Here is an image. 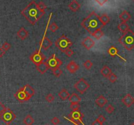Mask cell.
I'll list each match as a JSON object with an SVG mask.
<instances>
[{
  "instance_id": "39",
  "label": "cell",
  "mask_w": 134,
  "mask_h": 125,
  "mask_svg": "<svg viewBox=\"0 0 134 125\" xmlns=\"http://www.w3.org/2000/svg\"><path fill=\"white\" fill-rule=\"evenodd\" d=\"M65 54L67 56L71 57V56H72V55H73V54H74L75 52H74V51H73V50H72L71 49L69 48V49H67V50H66V51H65Z\"/></svg>"
},
{
  "instance_id": "15",
  "label": "cell",
  "mask_w": 134,
  "mask_h": 125,
  "mask_svg": "<svg viewBox=\"0 0 134 125\" xmlns=\"http://www.w3.org/2000/svg\"><path fill=\"white\" fill-rule=\"evenodd\" d=\"M36 69L41 74H45L48 70H49V68H48L47 64H46V62H43L41 63L40 64L36 66Z\"/></svg>"
},
{
  "instance_id": "20",
  "label": "cell",
  "mask_w": 134,
  "mask_h": 125,
  "mask_svg": "<svg viewBox=\"0 0 134 125\" xmlns=\"http://www.w3.org/2000/svg\"><path fill=\"white\" fill-rule=\"evenodd\" d=\"M69 101L71 103H79L81 101V98L77 94L73 92L69 97Z\"/></svg>"
},
{
  "instance_id": "38",
  "label": "cell",
  "mask_w": 134,
  "mask_h": 125,
  "mask_svg": "<svg viewBox=\"0 0 134 125\" xmlns=\"http://www.w3.org/2000/svg\"><path fill=\"white\" fill-rule=\"evenodd\" d=\"M51 123L53 124L54 125H58L60 124V119H59L58 117H53L52 119H51Z\"/></svg>"
},
{
  "instance_id": "10",
  "label": "cell",
  "mask_w": 134,
  "mask_h": 125,
  "mask_svg": "<svg viewBox=\"0 0 134 125\" xmlns=\"http://www.w3.org/2000/svg\"><path fill=\"white\" fill-rule=\"evenodd\" d=\"M14 97L20 103H24L30 100L31 97L24 90L23 88H20V89L14 94Z\"/></svg>"
},
{
  "instance_id": "12",
  "label": "cell",
  "mask_w": 134,
  "mask_h": 125,
  "mask_svg": "<svg viewBox=\"0 0 134 125\" xmlns=\"http://www.w3.org/2000/svg\"><path fill=\"white\" fill-rule=\"evenodd\" d=\"M82 45L87 50H90L95 45V41L90 37H87L82 41Z\"/></svg>"
},
{
  "instance_id": "24",
  "label": "cell",
  "mask_w": 134,
  "mask_h": 125,
  "mask_svg": "<svg viewBox=\"0 0 134 125\" xmlns=\"http://www.w3.org/2000/svg\"><path fill=\"white\" fill-rule=\"evenodd\" d=\"M91 35L97 40H99L102 37H103L104 33L101 30V29H100V30H97L95 31V32H94L93 34H91Z\"/></svg>"
},
{
  "instance_id": "41",
  "label": "cell",
  "mask_w": 134,
  "mask_h": 125,
  "mask_svg": "<svg viewBox=\"0 0 134 125\" xmlns=\"http://www.w3.org/2000/svg\"><path fill=\"white\" fill-rule=\"evenodd\" d=\"M108 0H95V1L98 3L100 6H103L105 3L107 2Z\"/></svg>"
},
{
  "instance_id": "30",
  "label": "cell",
  "mask_w": 134,
  "mask_h": 125,
  "mask_svg": "<svg viewBox=\"0 0 134 125\" xmlns=\"http://www.w3.org/2000/svg\"><path fill=\"white\" fill-rule=\"evenodd\" d=\"M80 107H81V105H80L79 103H71L70 109H71L72 111L79 109Z\"/></svg>"
},
{
  "instance_id": "18",
  "label": "cell",
  "mask_w": 134,
  "mask_h": 125,
  "mask_svg": "<svg viewBox=\"0 0 134 125\" xmlns=\"http://www.w3.org/2000/svg\"><path fill=\"white\" fill-rule=\"evenodd\" d=\"M122 102H123V104H124V105L127 107H130L131 105L134 104V100L132 97L131 96L130 94H128L126 96H125L122 100Z\"/></svg>"
},
{
  "instance_id": "36",
  "label": "cell",
  "mask_w": 134,
  "mask_h": 125,
  "mask_svg": "<svg viewBox=\"0 0 134 125\" xmlns=\"http://www.w3.org/2000/svg\"><path fill=\"white\" fill-rule=\"evenodd\" d=\"M114 110H115V108L113 107V105H107V107L105 108L106 112L108 113H109V114L112 113L114 111Z\"/></svg>"
},
{
  "instance_id": "23",
  "label": "cell",
  "mask_w": 134,
  "mask_h": 125,
  "mask_svg": "<svg viewBox=\"0 0 134 125\" xmlns=\"http://www.w3.org/2000/svg\"><path fill=\"white\" fill-rule=\"evenodd\" d=\"M99 20H100L101 23L102 24L103 26L107 25L108 23H109V22L110 20V18L109 16H108L107 14H106V13H104V14H102L101 16H99Z\"/></svg>"
},
{
  "instance_id": "28",
  "label": "cell",
  "mask_w": 134,
  "mask_h": 125,
  "mask_svg": "<svg viewBox=\"0 0 134 125\" xmlns=\"http://www.w3.org/2000/svg\"><path fill=\"white\" fill-rule=\"evenodd\" d=\"M83 66H84V67H85L87 70H90L91 68H92V66H93V63L91 62V60H86L85 62V63L83 64Z\"/></svg>"
},
{
  "instance_id": "43",
  "label": "cell",
  "mask_w": 134,
  "mask_h": 125,
  "mask_svg": "<svg viewBox=\"0 0 134 125\" xmlns=\"http://www.w3.org/2000/svg\"><path fill=\"white\" fill-rule=\"evenodd\" d=\"M5 52L6 51H5L3 48H0V58H2L4 54H5Z\"/></svg>"
},
{
  "instance_id": "21",
  "label": "cell",
  "mask_w": 134,
  "mask_h": 125,
  "mask_svg": "<svg viewBox=\"0 0 134 125\" xmlns=\"http://www.w3.org/2000/svg\"><path fill=\"white\" fill-rule=\"evenodd\" d=\"M69 96H70V94H69V92L67 91L66 89H65V88H63V89L58 93V96L60 97V98L62 99V100H67V98H69Z\"/></svg>"
},
{
  "instance_id": "5",
  "label": "cell",
  "mask_w": 134,
  "mask_h": 125,
  "mask_svg": "<svg viewBox=\"0 0 134 125\" xmlns=\"http://www.w3.org/2000/svg\"><path fill=\"white\" fill-rule=\"evenodd\" d=\"M16 115L14 112L9 108H7L4 109L3 111L0 114V119L6 125H11L13 121L16 119Z\"/></svg>"
},
{
  "instance_id": "34",
  "label": "cell",
  "mask_w": 134,
  "mask_h": 125,
  "mask_svg": "<svg viewBox=\"0 0 134 125\" xmlns=\"http://www.w3.org/2000/svg\"><path fill=\"white\" fill-rule=\"evenodd\" d=\"M45 100H46V102L48 103H51L54 100V96H53L52 94H48L45 97Z\"/></svg>"
},
{
  "instance_id": "46",
  "label": "cell",
  "mask_w": 134,
  "mask_h": 125,
  "mask_svg": "<svg viewBox=\"0 0 134 125\" xmlns=\"http://www.w3.org/2000/svg\"><path fill=\"white\" fill-rule=\"evenodd\" d=\"M0 46H1V44H0ZM0 48H1V47H0Z\"/></svg>"
},
{
  "instance_id": "7",
  "label": "cell",
  "mask_w": 134,
  "mask_h": 125,
  "mask_svg": "<svg viewBox=\"0 0 134 125\" xmlns=\"http://www.w3.org/2000/svg\"><path fill=\"white\" fill-rule=\"evenodd\" d=\"M46 64H47L48 67L49 68V70L52 71V70L55 69V68H59L61 65L62 64V61L60 60L58 58L56 57V56L55 54H53L52 55H51L47 60L46 61Z\"/></svg>"
},
{
  "instance_id": "35",
  "label": "cell",
  "mask_w": 134,
  "mask_h": 125,
  "mask_svg": "<svg viewBox=\"0 0 134 125\" xmlns=\"http://www.w3.org/2000/svg\"><path fill=\"white\" fill-rule=\"evenodd\" d=\"M107 78L109 79V80L111 83H115L117 79V76H116V75L113 73H111L109 75V76Z\"/></svg>"
},
{
  "instance_id": "32",
  "label": "cell",
  "mask_w": 134,
  "mask_h": 125,
  "mask_svg": "<svg viewBox=\"0 0 134 125\" xmlns=\"http://www.w3.org/2000/svg\"><path fill=\"white\" fill-rule=\"evenodd\" d=\"M37 5L38 8H39L41 11H45V9H46V5L44 3V2L40 1V2H39L38 3H37Z\"/></svg>"
},
{
  "instance_id": "45",
  "label": "cell",
  "mask_w": 134,
  "mask_h": 125,
  "mask_svg": "<svg viewBox=\"0 0 134 125\" xmlns=\"http://www.w3.org/2000/svg\"><path fill=\"white\" fill-rule=\"evenodd\" d=\"M134 125V123H132V125Z\"/></svg>"
},
{
  "instance_id": "42",
  "label": "cell",
  "mask_w": 134,
  "mask_h": 125,
  "mask_svg": "<svg viewBox=\"0 0 134 125\" xmlns=\"http://www.w3.org/2000/svg\"><path fill=\"white\" fill-rule=\"evenodd\" d=\"M5 108H6L5 106L3 104H2L1 102H0V114H1L3 111V110L5 109Z\"/></svg>"
},
{
  "instance_id": "33",
  "label": "cell",
  "mask_w": 134,
  "mask_h": 125,
  "mask_svg": "<svg viewBox=\"0 0 134 125\" xmlns=\"http://www.w3.org/2000/svg\"><path fill=\"white\" fill-rule=\"evenodd\" d=\"M118 29L121 32H124L128 29V25L126 23H124V22H122V23H121L120 25L118 26Z\"/></svg>"
},
{
  "instance_id": "8",
  "label": "cell",
  "mask_w": 134,
  "mask_h": 125,
  "mask_svg": "<svg viewBox=\"0 0 134 125\" xmlns=\"http://www.w3.org/2000/svg\"><path fill=\"white\" fill-rule=\"evenodd\" d=\"M45 58H46L45 56L41 52L40 50H36L35 52H33L32 55L30 56V60L35 66H37L41 63L43 62Z\"/></svg>"
},
{
  "instance_id": "17",
  "label": "cell",
  "mask_w": 134,
  "mask_h": 125,
  "mask_svg": "<svg viewBox=\"0 0 134 125\" xmlns=\"http://www.w3.org/2000/svg\"><path fill=\"white\" fill-rule=\"evenodd\" d=\"M95 103L99 107H103V106L107 103V100L103 95H101L95 100Z\"/></svg>"
},
{
  "instance_id": "2",
  "label": "cell",
  "mask_w": 134,
  "mask_h": 125,
  "mask_svg": "<svg viewBox=\"0 0 134 125\" xmlns=\"http://www.w3.org/2000/svg\"><path fill=\"white\" fill-rule=\"evenodd\" d=\"M81 26L90 34H93L97 30H100L104 26L101 23L99 16L94 11L92 12L82 21Z\"/></svg>"
},
{
  "instance_id": "3",
  "label": "cell",
  "mask_w": 134,
  "mask_h": 125,
  "mask_svg": "<svg viewBox=\"0 0 134 125\" xmlns=\"http://www.w3.org/2000/svg\"><path fill=\"white\" fill-rule=\"evenodd\" d=\"M73 45L72 41L65 35H62L55 42V45L62 52H65Z\"/></svg>"
},
{
  "instance_id": "6",
  "label": "cell",
  "mask_w": 134,
  "mask_h": 125,
  "mask_svg": "<svg viewBox=\"0 0 134 125\" xmlns=\"http://www.w3.org/2000/svg\"><path fill=\"white\" fill-rule=\"evenodd\" d=\"M83 117H84V114L82 113L81 111H80L79 109L72 111L68 115V118L71 121L77 125H79L80 124L85 125L83 122Z\"/></svg>"
},
{
  "instance_id": "40",
  "label": "cell",
  "mask_w": 134,
  "mask_h": 125,
  "mask_svg": "<svg viewBox=\"0 0 134 125\" xmlns=\"http://www.w3.org/2000/svg\"><path fill=\"white\" fill-rule=\"evenodd\" d=\"M97 120L99 122H100L101 124H103V123H105L106 121V119L105 117L103 115H100L98 117H97Z\"/></svg>"
},
{
  "instance_id": "16",
  "label": "cell",
  "mask_w": 134,
  "mask_h": 125,
  "mask_svg": "<svg viewBox=\"0 0 134 125\" xmlns=\"http://www.w3.org/2000/svg\"><path fill=\"white\" fill-rule=\"evenodd\" d=\"M68 7L73 12H77L81 8V4L76 0H73L69 4Z\"/></svg>"
},
{
  "instance_id": "25",
  "label": "cell",
  "mask_w": 134,
  "mask_h": 125,
  "mask_svg": "<svg viewBox=\"0 0 134 125\" xmlns=\"http://www.w3.org/2000/svg\"><path fill=\"white\" fill-rule=\"evenodd\" d=\"M24 124L26 125H32L34 123V119L30 115H28L23 120Z\"/></svg>"
},
{
  "instance_id": "22",
  "label": "cell",
  "mask_w": 134,
  "mask_h": 125,
  "mask_svg": "<svg viewBox=\"0 0 134 125\" xmlns=\"http://www.w3.org/2000/svg\"><path fill=\"white\" fill-rule=\"evenodd\" d=\"M100 72H101V74L103 77H107H107L109 76L110 74L112 73L111 70L109 68V67H108L107 66H103V67L101 68Z\"/></svg>"
},
{
  "instance_id": "37",
  "label": "cell",
  "mask_w": 134,
  "mask_h": 125,
  "mask_svg": "<svg viewBox=\"0 0 134 125\" xmlns=\"http://www.w3.org/2000/svg\"><path fill=\"white\" fill-rule=\"evenodd\" d=\"M11 46V45H10L9 43H7V42H5V43L3 44V45H2L1 48H3V49L5 51H7V50H8L10 49Z\"/></svg>"
},
{
  "instance_id": "31",
  "label": "cell",
  "mask_w": 134,
  "mask_h": 125,
  "mask_svg": "<svg viewBox=\"0 0 134 125\" xmlns=\"http://www.w3.org/2000/svg\"><path fill=\"white\" fill-rule=\"evenodd\" d=\"M120 18L122 19V20L124 21H126L127 20H128L129 18H130V16H129V14H128L127 12H126V11H124L123 13L120 15Z\"/></svg>"
},
{
  "instance_id": "1",
  "label": "cell",
  "mask_w": 134,
  "mask_h": 125,
  "mask_svg": "<svg viewBox=\"0 0 134 125\" xmlns=\"http://www.w3.org/2000/svg\"><path fill=\"white\" fill-rule=\"evenodd\" d=\"M45 11H42L38 8L35 1H32L21 11L22 15L32 25H35L43 17Z\"/></svg>"
},
{
  "instance_id": "27",
  "label": "cell",
  "mask_w": 134,
  "mask_h": 125,
  "mask_svg": "<svg viewBox=\"0 0 134 125\" xmlns=\"http://www.w3.org/2000/svg\"><path fill=\"white\" fill-rule=\"evenodd\" d=\"M52 73L54 74V75H55V76L57 77H60V75L62 74V73H63L62 70H61L60 68H55V69L52 70Z\"/></svg>"
},
{
  "instance_id": "47",
  "label": "cell",
  "mask_w": 134,
  "mask_h": 125,
  "mask_svg": "<svg viewBox=\"0 0 134 125\" xmlns=\"http://www.w3.org/2000/svg\"></svg>"
},
{
  "instance_id": "29",
  "label": "cell",
  "mask_w": 134,
  "mask_h": 125,
  "mask_svg": "<svg viewBox=\"0 0 134 125\" xmlns=\"http://www.w3.org/2000/svg\"><path fill=\"white\" fill-rule=\"evenodd\" d=\"M49 30L52 32H56L59 29L58 26L55 23V22H52L51 24H50L49 26Z\"/></svg>"
},
{
  "instance_id": "9",
  "label": "cell",
  "mask_w": 134,
  "mask_h": 125,
  "mask_svg": "<svg viewBox=\"0 0 134 125\" xmlns=\"http://www.w3.org/2000/svg\"><path fill=\"white\" fill-rule=\"evenodd\" d=\"M90 84L85 79L81 78L74 84V88L80 94H83L90 88Z\"/></svg>"
},
{
  "instance_id": "11",
  "label": "cell",
  "mask_w": 134,
  "mask_h": 125,
  "mask_svg": "<svg viewBox=\"0 0 134 125\" xmlns=\"http://www.w3.org/2000/svg\"><path fill=\"white\" fill-rule=\"evenodd\" d=\"M46 30L47 29L46 28L45 30V36H43V38H42V40L39 42V45H40V48H43V50H46L52 46V42L48 39V38L45 36V34L46 33Z\"/></svg>"
},
{
  "instance_id": "26",
  "label": "cell",
  "mask_w": 134,
  "mask_h": 125,
  "mask_svg": "<svg viewBox=\"0 0 134 125\" xmlns=\"http://www.w3.org/2000/svg\"><path fill=\"white\" fill-rule=\"evenodd\" d=\"M107 52L109 54H110L112 56H115L116 55H118V50H117V48L114 46H111L107 50Z\"/></svg>"
},
{
  "instance_id": "14",
  "label": "cell",
  "mask_w": 134,
  "mask_h": 125,
  "mask_svg": "<svg viewBox=\"0 0 134 125\" xmlns=\"http://www.w3.org/2000/svg\"><path fill=\"white\" fill-rule=\"evenodd\" d=\"M28 35L29 32L24 28H23V27H22L17 32L18 38L20 39L21 40H26V39L28 37Z\"/></svg>"
},
{
  "instance_id": "44",
  "label": "cell",
  "mask_w": 134,
  "mask_h": 125,
  "mask_svg": "<svg viewBox=\"0 0 134 125\" xmlns=\"http://www.w3.org/2000/svg\"><path fill=\"white\" fill-rule=\"evenodd\" d=\"M92 125H103V124H101L100 122H99L97 119L94 121L92 123Z\"/></svg>"
},
{
  "instance_id": "13",
  "label": "cell",
  "mask_w": 134,
  "mask_h": 125,
  "mask_svg": "<svg viewBox=\"0 0 134 125\" xmlns=\"http://www.w3.org/2000/svg\"><path fill=\"white\" fill-rule=\"evenodd\" d=\"M66 68L71 73H75L77 70H79V66L75 61L72 60L67 65Z\"/></svg>"
},
{
  "instance_id": "19",
  "label": "cell",
  "mask_w": 134,
  "mask_h": 125,
  "mask_svg": "<svg viewBox=\"0 0 134 125\" xmlns=\"http://www.w3.org/2000/svg\"><path fill=\"white\" fill-rule=\"evenodd\" d=\"M22 88H23L24 90V91L26 92L31 98H32V96H34L35 93V90H34V88H33V87L31 86L30 84H26V85L24 86Z\"/></svg>"
},
{
  "instance_id": "4",
  "label": "cell",
  "mask_w": 134,
  "mask_h": 125,
  "mask_svg": "<svg viewBox=\"0 0 134 125\" xmlns=\"http://www.w3.org/2000/svg\"><path fill=\"white\" fill-rule=\"evenodd\" d=\"M119 42L127 49L130 50L134 46V35L130 31L127 32L121 37L119 40Z\"/></svg>"
}]
</instances>
